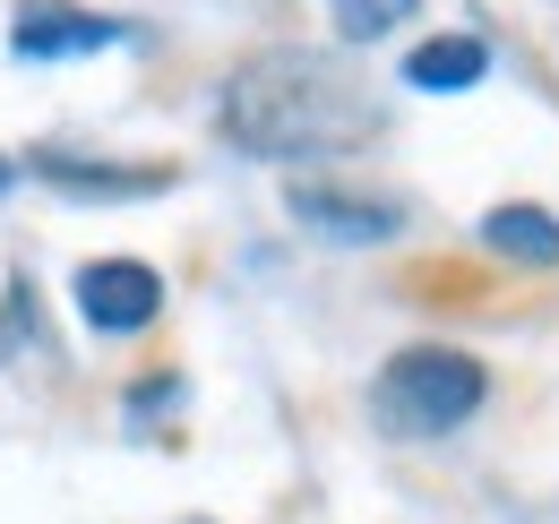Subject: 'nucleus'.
<instances>
[{
  "instance_id": "nucleus-5",
  "label": "nucleus",
  "mask_w": 559,
  "mask_h": 524,
  "mask_svg": "<svg viewBox=\"0 0 559 524\" xmlns=\"http://www.w3.org/2000/svg\"><path fill=\"white\" fill-rule=\"evenodd\" d=\"M121 35H130L121 17H95V9H70V0H17V17H9L17 61H78V52H104Z\"/></svg>"
},
{
  "instance_id": "nucleus-7",
  "label": "nucleus",
  "mask_w": 559,
  "mask_h": 524,
  "mask_svg": "<svg viewBox=\"0 0 559 524\" xmlns=\"http://www.w3.org/2000/svg\"><path fill=\"white\" fill-rule=\"evenodd\" d=\"M483 250L508 266H559V215L551 206H490L483 215Z\"/></svg>"
},
{
  "instance_id": "nucleus-2",
  "label": "nucleus",
  "mask_w": 559,
  "mask_h": 524,
  "mask_svg": "<svg viewBox=\"0 0 559 524\" xmlns=\"http://www.w3.org/2000/svg\"><path fill=\"white\" fill-rule=\"evenodd\" d=\"M490 404V370L465 344H396L370 370V430L379 439H448Z\"/></svg>"
},
{
  "instance_id": "nucleus-4",
  "label": "nucleus",
  "mask_w": 559,
  "mask_h": 524,
  "mask_svg": "<svg viewBox=\"0 0 559 524\" xmlns=\"http://www.w3.org/2000/svg\"><path fill=\"white\" fill-rule=\"evenodd\" d=\"M70 301L95 335H146L164 319V275L146 259H86L78 284H70Z\"/></svg>"
},
{
  "instance_id": "nucleus-9",
  "label": "nucleus",
  "mask_w": 559,
  "mask_h": 524,
  "mask_svg": "<svg viewBox=\"0 0 559 524\" xmlns=\"http://www.w3.org/2000/svg\"><path fill=\"white\" fill-rule=\"evenodd\" d=\"M421 0H328V17H336V44H388L396 26H414Z\"/></svg>"
},
{
  "instance_id": "nucleus-1",
  "label": "nucleus",
  "mask_w": 559,
  "mask_h": 524,
  "mask_svg": "<svg viewBox=\"0 0 559 524\" xmlns=\"http://www.w3.org/2000/svg\"><path fill=\"white\" fill-rule=\"evenodd\" d=\"M215 130L233 155H259V164H336L379 138V104L336 52L276 44L215 86Z\"/></svg>"
},
{
  "instance_id": "nucleus-6",
  "label": "nucleus",
  "mask_w": 559,
  "mask_h": 524,
  "mask_svg": "<svg viewBox=\"0 0 559 524\" xmlns=\"http://www.w3.org/2000/svg\"><path fill=\"white\" fill-rule=\"evenodd\" d=\"M26 172L61 181L70 198H155L164 181H173L164 164H104V155H70V146H35Z\"/></svg>"
},
{
  "instance_id": "nucleus-8",
  "label": "nucleus",
  "mask_w": 559,
  "mask_h": 524,
  "mask_svg": "<svg viewBox=\"0 0 559 524\" xmlns=\"http://www.w3.org/2000/svg\"><path fill=\"white\" fill-rule=\"evenodd\" d=\"M483 78H490L483 35H430L405 52V86H421V95H456V86H483Z\"/></svg>"
},
{
  "instance_id": "nucleus-3",
  "label": "nucleus",
  "mask_w": 559,
  "mask_h": 524,
  "mask_svg": "<svg viewBox=\"0 0 559 524\" xmlns=\"http://www.w3.org/2000/svg\"><path fill=\"white\" fill-rule=\"evenodd\" d=\"M284 215H293L301 233L336 241V250H379V241H396V233L414 224V206L396 190H379V181H336V172H301V181L284 190Z\"/></svg>"
},
{
  "instance_id": "nucleus-10",
  "label": "nucleus",
  "mask_w": 559,
  "mask_h": 524,
  "mask_svg": "<svg viewBox=\"0 0 559 524\" xmlns=\"http://www.w3.org/2000/svg\"><path fill=\"white\" fill-rule=\"evenodd\" d=\"M0 190H9V164H0Z\"/></svg>"
}]
</instances>
